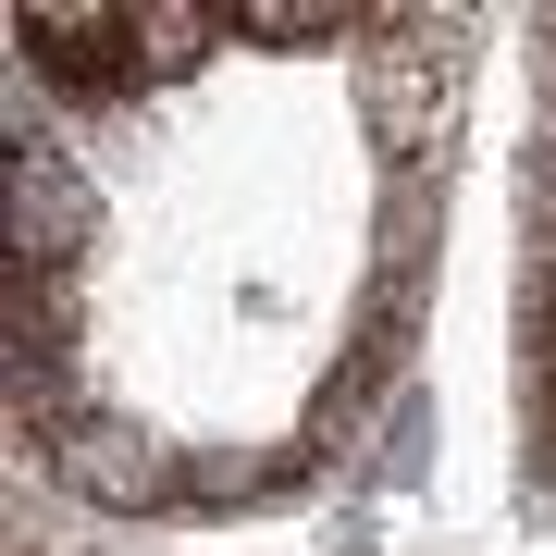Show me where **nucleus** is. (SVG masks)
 <instances>
[{"mask_svg":"<svg viewBox=\"0 0 556 556\" xmlns=\"http://www.w3.org/2000/svg\"><path fill=\"white\" fill-rule=\"evenodd\" d=\"M25 50H38V75L75 87V100H112V87L137 75V25L124 13H25Z\"/></svg>","mask_w":556,"mask_h":556,"instance_id":"2","label":"nucleus"},{"mask_svg":"<svg viewBox=\"0 0 556 556\" xmlns=\"http://www.w3.org/2000/svg\"><path fill=\"white\" fill-rule=\"evenodd\" d=\"M223 38H358V25L334 13V0H236Z\"/></svg>","mask_w":556,"mask_h":556,"instance_id":"4","label":"nucleus"},{"mask_svg":"<svg viewBox=\"0 0 556 556\" xmlns=\"http://www.w3.org/2000/svg\"><path fill=\"white\" fill-rule=\"evenodd\" d=\"M75 223H87L75 174H50V161H25V260H62V248H75Z\"/></svg>","mask_w":556,"mask_h":556,"instance_id":"3","label":"nucleus"},{"mask_svg":"<svg viewBox=\"0 0 556 556\" xmlns=\"http://www.w3.org/2000/svg\"><path fill=\"white\" fill-rule=\"evenodd\" d=\"M124 25H137V62H199V38H223V13H186V0H149Z\"/></svg>","mask_w":556,"mask_h":556,"instance_id":"5","label":"nucleus"},{"mask_svg":"<svg viewBox=\"0 0 556 556\" xmlns=\"http://www.w3.org/2000/svg\"><path fill=\"white\" fill-rule=\"evenodd\" d=\"M50 470L75 482V495H100V507H161V495L186 482V457H174V445H149L137 420H62Z\"/></svg>","mask_w":556,"mask_h":556,"instance_id":"1","label":"nucleus"}]
</instances>
